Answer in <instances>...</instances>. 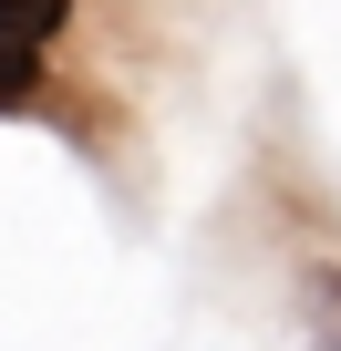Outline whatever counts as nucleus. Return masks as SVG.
Listing matches in <instances>:
<instances>
[{"label": "nucleus", "instance_id": "obj_2", "mask_svg": "<svg viewBox=\"0 0 341 351\" xmlns=\"http://www.w3.org/2000/svg\"><path fill=\"white\" fill-rule=\"evenodd\" d=\"M32 93H42V52L32 42H0V114H21Z\"/></svg>", "mask_w": 341, "mask_h": 351}, {"label": "nucleus", "instance_id": "obj_1", "mask_svg": "<svg viewBox=\"0 0 341 351\" xmlns=\"http://www.w3.org/2000/svg\"><path fill=\"white\" fill-rule=\"evenodd\" d=\"M62 21H73V0H0V42H62Z\"/></svg>", "mask_w": 341, "mask_h": 351}, {"label": "nucleus", "instance_id": "obj_3", "mask_svg": "<svg viewBox=\"0 0 341 351\" xmlns=\"http://www.w3.org/2000/svg\"><path fill=\"white\" fill-rule=\"evenodd\" d=\"M310 289H320V300H331V320H341V269H320V279H310Z\"/></svg>", "mask_w": 341, "mask_h": 351}, {"label": "nucleus", "instance_id": "obj_4", "mask_svg": "<svg viewBox=\"0 0 341 351\" xmlns=\"http://www.w3.org/2000/svg\"><path fill=\"white\" fill-rule=\"evenodd\" d=\"M310 351H341V330H331V341H310Z\"/></svg>", "mask_w": 341, "mask_h": 351}]
</instances>
